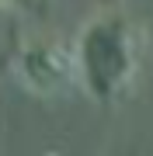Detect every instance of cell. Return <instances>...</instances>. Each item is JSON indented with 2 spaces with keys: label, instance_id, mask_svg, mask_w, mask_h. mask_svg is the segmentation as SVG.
Instances as JSON below:
<instances>
[{
  "label": "cell",
  "instance_id": "cell-3",
  "mask_svg": "<svg viewBox=\"0 0 153 156\" xmlns=\"http://www.w3.org/2000/svg\"><path fill=\"white\" fill-rule=\"evenodd\" d=\"M0 4H21L24 7V4H31V0H0Z\"/></svg>",
  "mask_w": 153,
  "mask_h": 156
},
{
  "label": "cell",
  "instance_id": "cell-2",
  "mask_svg": "<svg viewBox=\"0 0 153 156\" xmlns=\"http://www.w3.org/2000/svg\"><path fill=\"white\" fill-rule=\"evenodd\" d=\"M14 73L21 80V87L35 97H56L77 83L70 45L52 42V38L24 42L14 56Z\"/></svg>",
  "mask_w": 153,
  "mask_h": 156
},
{
  "label": "cell",
  "instance_id": "cell-1",
  "mask_svg": "<svg viewBox=\"0 0 153 156\" xmlns=\"http://www.w3.org/2000/svg\"><path fill=\"white\" fill-rule=\"evenodd\" d=\"M73 73L87 97L111 108L136 83L146 56V28L125 7H101L80 24L73 45Z\"/></svg>",
  "mask_w": 153,
  "mask_h": 156
}]
</instances>
